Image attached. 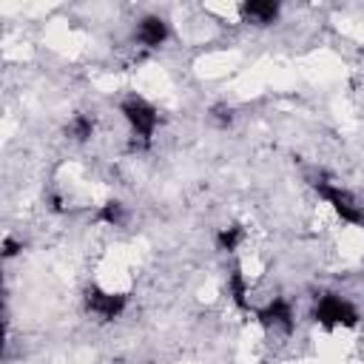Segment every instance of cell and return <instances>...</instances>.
<instances>
[{
    "label": "cell",
    "instance_id": "6da1fadb",
    "mask_svg": "<svg viewBox=\"0 0 364 364\" xmlns=\"http://www.w3.org/2000/svg\"><path fill=\"white\" fill-rule=\"evenodd\" d=\"M313 318H316L318 324H324V327H336V324L353 327V324L358 321V313H355V307H353L347 299H341L338 293H324V296L316 301V307H313Z\"/></svg>",
    "mask_w": 364,
    "mask_h": 364
},
{
    "label": "cell",
    "instance_id": "7a4b0ae2",
    "mask_svg": "<svg viewBox=\"0 0 364 364\" xmlns=\"http://www.w3.org/2000/svg\"><path fill=\"white\" fill-rule=\"evenodd\" d=\"M119 111H122V117L131 122V128H134L142 139H151V134H154V128H156V108H154L151 102H145V100H139V97H128V100H122Z\"/></svg>",
    "mask_w": 364,
    "mask_h": 364
},
{
    "label": "cell",
    "instance_id": "3957f363",
    "mask_svg": "<svg viewBox=\"0 0 364 364\" xmlns=\"http://www.w3.org/2000/svg\"><path fill=\"white\" fill-rule=\"evenodd\" d=\"M316 191L333 205V210H336L344 222H350V225H364V213H361V208L355 205V199H353L347 191H341V188H336V185H327V182H316Z\"/></svg>",
    "mask_w": 364,
    "mask_h": 364
},
{
    "label": "cell",
    "instance_id": "277c9868",
    "mask_svg": "<svg viewBox=\"0 0 364 364\" xmlns=\"http://www.w3.org/2000/svg\"><path fill=\"white\" fill-rule=\"evenodd\" d=\"M125 304H128V299H125L122 293H105V290H100V287H88V290H85V307H88L94 316L105 318V321L117 318V316L125 310Z\"/></svg>",
    "mask_w": 364,
    "mask_h": 364
},
{
    "label": "cell",
    "instance_id": "5b68a950",
    "mask_svg": "<svg viewBox=\"0 0 364 364\" xmlns=\"http://www.w3.org/2000/svg\"><path fill=\"white\" fill-rule=\"evenodd\" d=\"M256 318L264 324V327H279L284 333L293 330V307L284 301V299H273L264 310L256 313Z\"/></svg>",
    "mask_w": 364,
    "mask_h": 364
},
{
    "label": "cell",
    "instance_id": "8992f818",
    "mask_svg": "<svg viewBox=\"0 0 364 364\" xmlns=\"http://www.w3.org/2000/svg\"><path fill=\"white\" fill-rule=\"evenodd\" d=\"M239 14L250 23H256V26H267L279 17V3H273V0H247V3L239 6Z\"/></svg>",
    "mask_w": 364,
    "mask_h": 364
},
{
    "label": "cell",
    "instance_id": "52a82bcc",
    "mask_svg": "<svg viewBox=\"0 0 364 364\" xmlns=\"http://www.w3.org/2000/svg\"><path fill=\"white\" fill-rule=\"evenodd\" d=\"M165 37H168V23L162 20V17H154V14H148V17H142V23H139V28H136V40L142 43V46H162L165 43Z\"/></svg>",
    "mask_w": 364,
    "mask_h": 364
},
{
    "label": "cell",
    "instance_id": "ba28073f",
    "mask_svg": "<svg viewBox=\"0 0 364 364\" xmlns=\"http://www.w3.org/2000/svg\"><path fill=\"white\" fill-rule=\"evenodd\" d=\"M91 131H94V122H91V117H85V114H77L74 119H71V125H68V134L74 136V139H88L91 136Z\"/></svg>",
    "mask_w": 364,
    "mask_h": 364
},
{
    "label": "cell",
    "instance_id": "9c48e42d",
    "mask_svg": "<svg viewBox=\"0 0 364 364\" xmlns=\"http://www.w3.org/2000/svg\"><path fill=\"white\" fill-rule=\"evenodd\" d=\"M239 239H242V228H239V225H230V228L219 230V236H216V242H219L222 250H233Z\"/></svg>",
    "mask_w": 364,
    "mask_h": 364
},
{
    "label": "cell",
    "instance_id": "30bf717a",
    "mask_svg": "<svg viewBox=\"0 0 364 364\" xmlns=\"http://www.w3.org/2000/svg\"><path fill=\"white\" fill-rule=\"evenodd\" d=\"M230 296H233V301L239 304V307H247V299H245V279H242V273L239 270H233L230 273Z\"/></svg>",
    "mask_w": 364,
    "mask_h": 364
},
{
    "label": "cell",
    "instance_id": "8fae6325",
    "mask_svg": "<svg viewBox=\"0 0 364 364\" xmlns=\"http://www.w3.org/2000/svg\"><path fill=\"white\" fill-rule=\"evenodd\" d=\"M100 222L119 225V222H122V205H119V202H105V205L100 208Z\"/></svg>",
    "mask_w": 364,
    "mask_h": 364
},
{
    "label": "cell",
    "instance_id": "7c38bea8",
    "mask_svg": "<svg viewBox=\"0 0 364 364\" xmlns=\"http://www.w3.org/2000/svg\"><path fill=\"white\" fill-rule=\"evenodd\" d=\"M20 250H23V245H17L14 239H6V242H3V256H6V259H11V256L20 253Z\"/></svg>",
    "mask_w": 364,
    "mask_h": 364
},
{
    "label": "cell",
    "instance_id": "4fadbf2b",
    "mask_svg": "<svg viewBox=\"0 0 364 364\" xmlns=\"http://www.w3.org/2000/svg\"><path fill=\"white\" fill-rule=\"evenodd\" d=\"M213 114H216V119L225 125V122H230V108H225V105H216L213 108Z\"/></svg>",
    "mask_w": 364,
    "mask_h": 364
}]
</instances>
